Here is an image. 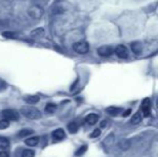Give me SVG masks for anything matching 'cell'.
Returning <instances> with one entry per match:
<instances>
[{"label":"cell","instance_id":"obj_20","mask_svg":"<svg viewBox=\"0 0 158 157\" xmlns=\"http://www.w3.org/2000/svg\"><path fill=\"white\" fill-rule=\"evenodd\" d=\"M22 157H35V151L32 150H29V149H26L22 152Z\"/></svg>","mask_w":158,"mask_h":157},{"label":"cell","instance_id":"obj_24","mask_svg":"<svg viewBox=\"0 0 158 157\" xmlns=\"http://www.w3.org/2000/svg\"><path fill=\"white\" fill-rule=\"evenodd\" d=\"M100 134H101V131H100V129H95L94 131L92 132V134H90V137L92 138H97V137L100 136Z\"/></svg>","mask_w":158,"mask_h":157},{"label":"cell","instance_id":"obj_8","mask_svg":"<svg viewBox=\"0 0 158 157\" xmlns=\"http://www.w3.org/2000/svg\"><path fill=\"white\" fill-rule=\"evenodd\" d=\"M44 35H45V30H44V28H42V27L35 28V29L31 30V32H30V37H31V38H35V39L42 38V37H44Z\"/></svg>","mask_w":158,"mask_h":157},{"label":"cell","instance_id":"obj_17","mask_svg":"<svg viewBox=\"0 0 158 157\" xmlns=\"http://www.w3.org/2000/svg\"><path fill=\"white\" fill-rule=\"evenodd\" d=\"M79 129V126L75 122H71L70 124H68V130L71 132V134H75Z\"/></svg>","mask_w":158,"mask_h":157},{"label":"cell","instance_id":"obj_26","mask_svg":"<svg viewBox=\"0 0 158 157\" xmlns=\"http://www.w3.org/2000/svg\"><path fill=\"white\" fill-rule=\"evenodd\" d=\"M6 83H4L3 81H2V80H0V90H2V89H4V88H6Z\"/></svg>","mask_w":158,"mask_h":157},{"label":"cell","instance_id":"obj_10","mask_svg":"<svg viewBox=\"0 0 158 157\" xmlns=\"http://www.w3.org/2000/svg\"><path fill=\"white\" fill-rule=\"evenodd\" d=\"M98 119H99V116H98L97 114L90 113V114H88V115L86 116L85 122L88 124V125H95V124L98 122Z\"/></svg>","mask_w":158,"mask_h":157},{"label":"cell","instance_id":"obj_19","mask_svg":"<svg viewBox=\"0 0 158 157\" xmlns=\"http://www.w3.org/2000/svg\"><path fill=\"white\" fill-rule=\"evenodd\" d=\"M142 121V115H141V113L140 112H138V113H135V115L132 116V118H131V123L132 124H139L140 122Z\"/></svg>","mask_w":158,"mask_h":157},{"label":"cell","instance_id":"obj_27","mask_svg":"<svg viewBox=\"0 0 158 157\" xmlns=\"http://www.w3.org/2000/svg\"><path fill=\"white\" fill-rule=\"evenodd\" d=\"M130 112H131L130 110H128V111H127V112H125V113H124L123 115H124V116H127V115H129V113H130Z\"/></svg>","mask_w":158,"mask_h":157},{"label":"cell","instance_id":"obj_11","mask_svg":"<svg viewBox=\"0 0 158 157\" xmlns=\"http://www.w3.org/2000/svg\"><path fill=\"white\" fill-rule=\"evenodd\" d=\"M9 147H10V141H9V139H6V137H0V150L1 151H6Z\"/></svg>","mask_w":158,"mask_h":157},{"label":"cell","instance_id":"obj_13","mask_svg":"<svg viewBox=\"0 0 158 157\" xmlns=\"http://www.w3.org/2000/svg\"><path fill=\"white\" fill-rule=\"evenodd\" d=\"M40 98L37 95H29V96L25 97V101L29 105H35L37 102H39Z\"/></svg>","mask_w":158,"mask_h":157},{"label":"cell","instance_id":"obj_5","mask_svg":"<svg viewBox=\"0 0 158 157\" xmlns=\"http://www.w3.org/2000/svg\"><path fill=\"white\" fill-rule=\"evenodd\" d=\"M98 54L102 57H109L113 54V48L112 46H109V45H103V46H100L98 48L97 50Z\"/></svg>","mask_w":158,"mask_h":157},{"label":"cell","instance_id":"obj_4","mask_svg":"<svg viewBox=\"0 0 158 157\" xmlns=\"http://www.w3.org/2000/svg\"><path fill=\"white\" fill-rule=\"evenodd\" d=\"M2 116H3V118L8 119L9 122L17 121V119H19V113H17L15 110H12V109L3 110V111H2Z\"/></svg>","mask_w":158,"mask_h":157},{"label":"cell","instance_id":"obj_14","mask_svg":"<svg viewBox=\"0 0 158 157\" xmlns=\"http://www.w3.org/2000/svg\"><path fill=\"white\" fill-rule=\"evenodd\" d=\"M131 50L135 54H141L142 44L140 42H133V43H131Z\"/></svg>","mask_w":158,"mask_h":157},{"label":"cell","instance_id":"obj_2","mask_svg":"<svg viewBox=\"0 0 158 157\" xmlns=\"http://www.w3.org/2000/svg\"><path fill=\"white\" fill-rule=\"evenodd\" d=\"M72 48L77 54H86V53L89 51V45H88V43H86V42L80 41V42H75L72 45Z\"/></svg>","mask_w":158,"mask_h":157},{"label":"cell","instance_id":"obj_23","mask_svg":"<svg viewBox=\"0 0 158 157\" xmlns=\"http://www.w3.org/2000/svg\"><path fill=\"white\" fill-rule=\"evenodd\" d=\"M2 36L4 38H10V39L15 38V34H13V32H2Z\"/></svg>","mask_w":158,"mask_h":157},{"label":"cell","instance_id":"obj_25","mask_svg":"<svg viewBox=\"0 0 158 157\" xmlns=\"http://www.w3.org/2000/svg\"><path fill=\"white\" fill-rule=\"evenodd\" d=\"M0 157H10V155L6 151H1L0 152Z\"/></svg>","mask_w":158,"mask_h":157},{"label":"cell","instance_id":"obj_7","mask_svg":"<svg viewBox=\"0 0 158 157\" xmlns=\"http://www.w3.org/2000/svg\"><path fill=\"white\" fill-rule=\"evenodd\" d=\"M115 54L117 55V57L124 59L128 57V51H127V48L125 45H117L115 48Z\"/></svg>","mask_w":158,"mask_h":157},{"label":"cell","instance_id":"obj_22","mask_svg":"<svg viewBox=\"0 0 158 157\" xmlns=\"http://www.w3.org/2000/svg\"><path fill=\"white\" fill-rule=\"evenodd\" d=\"M86 151H87V145H83V147H80V149L77 151V153H75V156H77V157H79V156H82L84 153H85Z\"/></svg>","mask_w":158,"mask_h":157},{"label":"cell","instance_id":"obj_18","mask_svg":"<svg viewBox=\"0 0 158 157\" xmlns=\"http://www.w3.org/2000/svg\"><path fill=\"white\" fill-rule=\"evenodd\" d=\"M56 109H57V105L55 103H48L45 105V111L48 113H54L56 111Z\"/></svg>","mask_w":158,"mask_h":157},{"label":"cell","instance_id":"obj_16","mask_svg":"<svg viewBox=\"0 0 158 157\" xmlns=\"http://www.w3.org/2000/svg\"><path fill=\"white\" fill-rule=\"evenodd\" d=\"M33 130L32 129H22L21 131L17 134V136L19 137V138H27L28 136H30V134H32Z\"/></svg>","mask_w":158,"mask_h":157},{"label":"cell","instance_id":"obj_9","mask_svg":"<svg viewBox=\"0 0 158 157\" xmlns=\"http://www.w3.org/2000/svg\"><path fill=\"white\" fill-rule=\"evenodd\" d=\"M52 137L55 140H63V139L66 138V132H64V130L63 128H58V129L53 131Z\"/></svg>","mask_w":158,"mask_h":157},{"label":"cell","instance_id":"obj_3","mask_svg":"<svg viewBox=\"0 0 158 157\" xmlns=\"http://www.w3.org/2000/svg\"><path fill=\"white\" fill-rule=\"evenodd\" d=\"M28 15L32 19H39L43 15V9L40 6H32L28 9Z\"/></svg>","mask_w":158,"mask_h":157},{"label":"cell","instance_id":"obj_29","mask_svg":"<svg viewBox=\"0 0 158 157\" xmlns=\"http://www.w3.org/2000/svg\"><path fill=\"white\" fill-rule=\"evenodd\" d=\"M156 105H157V109H158V99H157V101H156Z\"/></svg>","mask_w":158,"mask_h":157},{"label":"cell","instance_id":"obj_28","mask_svg":"<svg viewBox=\"0 0 158 157\" xmlns=\"http://www.w3.org/2000/svg\"><path fill=\"white\" fill-rule=\"evenodd\" d=\"M106 121H103V122H102V124H101V127H104V126H106Z\"/></svg>","mask_w":158,"mask_h":157},{"label":"cell","instance_id":"obj_21","mask_svg":"<svg viewBox=\"0 0 158 157\" xmlns=\"http://www.w3.org/2000/svg\"><path fill=\"white\" fill-rule=\"evenodd\" d=\"M10 126V122L8 121V119L6 118H2L0 119V129H6V128Z\"/></svg>","mask_w":158,"mask_h":157},{"label":"cell","instance_id":"obj_6","mask_svg":"<svg viewBox=\"0 0 158 157\" xmlns=\"http://www.w3.org/2000/svg\"><path fill=\"white\" fill-rule=\"evenodd\" d=\"M141 110L143 112V116L148 118L151 114V100L148 98H145L142 101V105H141Z\"/></svg>","mask_w":158,"mask_h":157},{"label":"cell","instance_id":"obj_1","mask_svg":"<svg viewBox=\"0 0 158 157\" xmlns=\"http://www.w3.org/2000/svg\"><path fill=\"white\" fill-rule=\"evenodd\" d=\"M22 115H24L25 118H29V119H39L41 118V112L35 107H30V105H24L21 108Z\"/></svg>","mask_w":158,"mask_h":157},{"label":"cell","instance_id":"obj_15","mask_svg":"<svg viewBox=\"0 0 158 157\" xmlns=\"http://www.w3.org/2000/svg\"><path fill=\"white\" fill-rule=\"evenodd\" d=\"M106 111L108 112V114H110V115L115 116V115H117L118 113H121L122 109H121V108H116V107H109V108H106Z\"/></svg>","mask_w":158,"mask_h":157},{"label":"cell","instance_id":"obj_12","mask_svg":"<svg viewBox=\"0 0 158 157\" xmlns=\"http://www.w3.org/2000/svg\"><path fill=\"white\" fill-rule=\"evenodd\" d=\"M40 138L39 137H29L25 140V143L28 145V147H35V145L39 143Z\"/></svg>","mask_w":158,"mask_h":157}]
</instances>
